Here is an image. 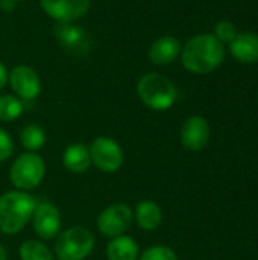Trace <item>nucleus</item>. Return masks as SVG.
I'll return each instance as SVG.
<instances>
[{"label": "nucleus", "mask_w": 258, "mask_h": 260, "mask_svg": "<svg viewBox=\"0 0 258 260\" xmlns=\"http://www.w3.org/2000/svg\"><path fill=\"white\" fill-rule=\"evenodd\" d=\"M32 224L35 233L41 239H53L59 235L61 230V215L59 210L50 204V203H40L36 204L33 215H32Z\"/></svg>", "instance_id": "obj_8"}, {"label": "nucleus", "mask_w": 258, "mask_h": 260, "mask_svg": "<svg viewBox=\"0 0 258 260\" xmlns=\"http://www.w3.org/2000/svg\"><path fill=\"white\" fill-rule=\"evenodd\" d=\"M23 102L11 94L0 96V120L2 122H11L21 116L23 113Z\"/></svg>", "instance_id": "obj_20"}, {"label": "nucleus", "mask_w": 258, "mask_h": 260, "mask_svg": "<svg viewBox=\"0 0 258 260\" xmlns=\"http://www.w3.org/2000/svg\"><path fill=\"white\" fill-rule=\"evenodd\" d=\"M106 256L109 260H137L138 245L129 236H117L108 244Z\"/></svg>", "instance_id": "obj_16"}, {"label": "nucleus", "mask_w": 258, "mask_h": 260, "mask_svg": "<svg viewBox=\"0 0 258 260\" xmlns=\"http://www.w3.org/2000/svg\"><path fill=\"white\" fill-rule=\"evenodd\" d=\"M94 248V236L84 227H71L58 235L55 253L59 260H84Z\"/></svg>", "instance_id": "obj_4"}, {"label": "nucleus", "mask_w": 258, "mask_h": 260, "mask_svg": "<svg viewBox=\"0 0 258 260\" xmlns=\"http://www.w3.org/2000/svg\"><path fill=\"white\" fill-rule=\"evenodd\" d=\"M8 70H6V67L0 62V88H3L5 85H6V82H8Z\"/></svg>", "instance_id": "obj_24"}, {"label": "nucleus", "mask_w": 258, "mask_h": 260, "mask_svg": "<svg viewBox=\"0 0 258 260\" xmlns=\"http://www.w3.org/2000/svg\"><path fill=\"white\" fill-rule=\"evenodd\" d=\"M36 201L24 190L6 192L0 197V232L14 235L24 229L32 218Z\"/></svg>", "instance_id": "obj_2"}, {"label": "nucleus", "mask_w": 258, "mask_h": 260, "mask_svg": "<svg viewBox=\"0 0 258 260\" xmlns=\"http://www.w3.org/2000/svg\"><path fill=\"white\" fill-rule=\"evenodd\" d=\"M135 218L143 230H155L161 225L163 213L160 206L154 201H141L137 206Z\"/></svg>", "instance_id": "obj_17"}, {"label": "nucleus", "mask_w": 258, "mask_h": 260, "mask_svg": "<svg viewBox=\"0 0 258 260\" xmlns=\"http://www.w3.org/2000/svg\"><path fill=\"white\" fill-rule=\"evenodd\" d=\"M184 67L196 75L216 70L225 58V47L213 34H201L190 38L181 52Z\"/></svg>", "instance_id": "obj_1"}, {"label": "nucleus", "mask_w": 258, "mask_h": 260, "mask_svg": "<svg viewBox=\"0 0 258 260\" xmlns=\"http://www.w3.org/2000/svg\"><path fill=\"white\" fill-rule=\"evenodd\" d=\"M12 151H14V142L11 136L0 128V161L8 160L12 155Z\"/></svg>", "instance_id": "obj_23"}, {"label": "nucleus", "mask_w": 258, "mask_h": 260, "mask_svg": "<svg viewBox=\"0 0 258 260\" xmlns=\"http://www.w3.org/2000/svg\"><path fill=\"white\" fill-rule=\"evenodd\" d=\"M21 260H53L50 250L38 241H26L20 247Z\"/></svg>", "instance_id": "obj_19"}, {"label": "nucleus", "mask_w": 258, "mask_h": 260, "mask_svg": "<svg viewBox=\"0 0 258 260\" xmlns=\"http://www.w3.org/2000/svg\"><path fill=\"white\" fill-rule=\"evenodd\" d=\"M132 210L126 204H113L106 207L97 218V229L103 236H122L132 224Z\"/></svg>", "instance_id": "obj_7"}, {"label": "nucleus", "mask_w": 258, "mask_h": 260, "mask_svg": "<svg viewBox=\"0 0 258 260\" xmlns=\"http://www.w3.org/2000/svg\"><path fill=\"white\" fill-rule=\"evenodd\" d=\"M231 55L245 64L258 62V35L254 32L237 34V37L230 43Z\"/></svg>", "instance_id": "obj_14"}, {"label": "nucleus", "mask_w": 258, "mask_h": 260, "mask_svg": "<svg viewBox=\"0 0 258 260\" xmlns=\"http://www.w3.org/2000/svg\"><path fill=\"white\" fill-rule=\"evenodd\" d=\"M62 163L64 166L73 172V174H84L90 165H91V157H90V149L82 145V143H75L70 145L62 155Z\"/></svg>", "instance_id": "obj_15"}, {"label": "nucleus", "mask_w": 258, "mask_h": 260, "mask_svg": "<svg viewBox=\"0 0 258 260\" xmlns=\"http://www.w3.org/2000/svg\"><path fill=\"white\" fill-rule=\"evenodd\" d=\"M137 93L144 105L158 111L170 108L176 101V88L173 82L160 73H148L141 76L137 84Z\"/></svg>", "instance_id": "obj_3"}, {"label": "nucleus", "mask_w": 258, "mask_h": 260, "mask_svg": "<svg viewBox=\"0 0 258 260\" xmlns=\"http://www.w3.org/2000/svg\"><path fill=\"white\" fill-rule=\"evenodd\" d=\"M47 15L59 23H70L87 14L91 0H40Z\"/></svg>", "instance_id": "obj_10"}, {"label": "nucleus", "mask_w": 258, "mask_h": 260, "mask_svg": "<svg viewBox=\"0 0 258 260\" xmlns=\"http://www.w3.org/2000/svg\"><path fill=\"white\" fill-rule=\"evenodd\" d=\"M9 84L12 90L24 101L35 99L41 91V81L36 72L29 66H17L11 70Z\"/></svg>", "instance_id": "obj_9"}, {"label": "nucleus", "mask_w": 258, "mask_h": 260, "mask_svg": "<svg viewBox=\"0 0 258 260\" xmlns=\"http://www.w3.org/2000/svg\"><path fill=\"white\" fill-rule=\"evenodd\" d=\"M214 37L220 43H231L237 37V29L231 21H219L214 27Z\"/></svg>", "instance_id": "obj_22"}, {"label": "nucleus", "mask_w": 258, "mask_h": 260, "mask_svg": "<svg viewBox=\"0 0 258 260\" xmlns=\"http://www.w3.org/2000/svg\"><path fill=\"white\" fill-rule=\"evenodd\" d=\"M46 166L43 158L33 152L21 154L11 166L9 178L18 190H32L44 178Z\"/></svg>", "instance_id": "obj_5"}, {"label": "nucleus", "mask_w": 258, "mask_h": 260, "mask_svg": "<svg viewBox=\"0 0 258 260\" xmlns=\"http://www.w3.org/2000/svg\"><path fill=\"white\" fill-rule=\"evenodd\" d=\"M88 149L91 163L102 172H116L123 165L122 148L109 137H97Z\"/></svg>", "instance_id": "obj_6"}, {"label": "nucleus", "mask_w": 258, "mask_h": 260, "mask_svg": "<svg viewBox=\"0 0 258 260\" xmlns=\"http://www.w3.org/2000/svg\"><path fill=\"white\" fill-rule=\"evenodd\" d=\"M181 53L179 41L172 35H164L155 40L149 49V59L155 66H166L173 62Z\"/></svg>", "instance_id": "obj_13"}, {"label": "nucleus", "mask_w": 258, "mask_h": 260, "mask_svg": "<svg viewBox=\"0 0 258 260\" xmlns=\"http://www.w3.org/2000/svg\"><path fill=\"white\" fill-rule=\"evenodd\" d=\"M55 35L68 52L81 55L88 52L91 47L90 35L82 27L71 23H58V26L55 27Z\"/></svg>", "instance_id": "obj_12"}, {"label": "nucleus", "mask_w": 258, "mask_h": 260, "mask_svg": "<svg viewBox=\"0 0 258 260\" xmlns=\"http://www.w3.org/2000/svg\"><path fill=\"white\" fill-rule=\"evenodd\" d=\"M210 139V125L201 116H193L186 120L181 129V143L187 151L196 152L205 148Z\"/></svg>", "instance_id": "obj_11"}, {"label": "nucleus", "mask_w": 258, "mask_h": 260, "mask_svg": "<svg viewBox=\"0 0 258 260\" xmlns=\"http://www.w3.org/2000/svg\"><path fill=\"white\" fill-rule=\"evenodd\" d=\"M140 260H178V259H176V254H175L169 247H164V245H155V247L148 248V250L141 254Z\"/></svg>", "instance_id": "obj_21"}, {"label": "nucleus", "mask_w": 258, "mask_h": 260, "mask_svg": "<svg viewBox=\"0 0 258 260\" xmlns=\"http://www.w3.org/2000/svg\"><path fill=\"white\" fill-rule=\"evenodd\" d=\"M14 3L15 2H12V0H0V9L5 12H9L14 8Z\"/></svg>", "instance_id": "obj_25"}, {"label": "nucleus", "mask_w": 258, "mask_h": 260, "mask_svg": "<svg viewBox=\"0 0 258 260\" xmlns=\"http://www.w3.org/2000/svg\"><path fill=\"white\" fill-rule=\"evenodd\" d=\"M12 2H21V0H12Z\"/></svg>", "instance_id": "obj_27"}, {"label": "nucleus", "mask_w": 258, "mask_h": 260, "mask_svg": "<svg viewBox=\"0 0 258 260\" xmlns=\"http://www.w3.org/2000/svg\"><path fill=\"white\" fill-rule=\"evenodd\" d=\"M8 259V254H6V250L3 248V245H0V260Z\"/></svg>", "instance_id": "obj_26"}, {"label": "nucleus", "mask_w": 258, "mask_h": 260, "mask_svg": "<svg viewBox=\"0 0 258 260\" xmlns=\"http://www.w3.org/2000/svg\"><path fill=\"white\" fill-rule=\"evenodd\" d=\"M21 145L29 151H38L46 143V134L41 126L38 125H27L20 133Z\"/></svg>", "instance_id": "obj_18"}]
</instances>
